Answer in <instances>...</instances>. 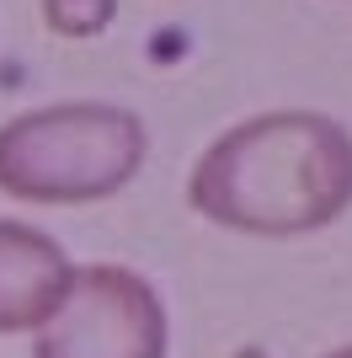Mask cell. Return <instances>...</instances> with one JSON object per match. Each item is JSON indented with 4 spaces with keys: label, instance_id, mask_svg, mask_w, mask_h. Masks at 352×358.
<instances>
[{
    "label": "cell",
    "instance_id": "1",
    "mask_svg": "<svg viewBox=\"0 0 352 358\" xmlns=\"http://www.w3.org/2000/svg\"><path fill=\"white\" fill-rule=\"evenodd\" d=\"M187 203L230 236H315L352 209V129L309 107L256 113L192 161Z\"/></svg>",
    "mask_w": 352,
    "mask_h": 358
},
{
    "label": "cell",
    "instance_id": "2",
    "mask_svg": "<svg viewBox=\"0 0 352 358\" xmlns=\"http://www.w3.org/2000/svg\"><path fill=\"white\" fill-rule=\"evenodd\" d=\"M149 129L117 102H43L0 123V193L16 203H102L139 177Z\"/></svg>",
    "mask_w": 352,
    "mask_h": 358
},
{
    "label": "cell",
    "instance_id": "7",
    "mask_svg": "<svg viewBox=\"0 0 352 358\" xmlns=\"http://www.w3.org/2000/svg\"><path fill=\"white\" fill-rule=\"evenodd\" d=\"M325 358H352V343H347V348H331Z\"/></svg>",
    "mask_w": 352,
    "mask_h": 358
},
{
    "label": "cell",
    "instance_id": "4",
    "mask_svg": "<svg viewBox=\"0 0 352 358\" xmlns=\"http://www.w3.org/2000/svg\"><path fill=\"white\" fill-rule=\"evenodd\" d=\"M75 278L70 252L48 230L0 220V337H27L59 310Z\"/></svg>",
    "mask_w": 352,
    "mask_h": 358
},
{
    "label": "cell",
    "instance_id": "6",
    "mask_svg": "<svg viewBox=\"0 0 352 358\" xmlns=\"http://www.w3.org/2000/svg\"><path fill=\"white\" fill-rule=\"evenodd\" d=\"M230 358H272V353H267V348H235Z\"/></svg>",
    "mask_w": 352,
    "mask_h": 358
},
{
    "label": "cell",
    "instance_id": "3",
    "mask_svg": "<svg viewBox=\"0 0 352 358\" xmlns=\"http://www.w3.org/2000/svg\"><path fill=\"white\" fill-rule=\"evenodd\" d=\"M171 321L145 273L123 262L75 268L59 310L32 331V358H166Z\"/></svg>",
    "mask_w": 352,
    "mask_h": 358
},
{
    "label": "cell",
    "instance_id": "5",
    "mask_svg": "<svg viewBox=\"0 0 352 358\" xmlns=\"http://www.w3.org/2000/svg\"><path fill=\"white\" fill-rule=\"evenodd\" d=\"M38 11H43V27L54 38L86 43V38H102L117 22V0H38Z\"/></svg>",
    "mask_w": 352,
    "mask_h": 358
}]
</instances>
